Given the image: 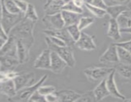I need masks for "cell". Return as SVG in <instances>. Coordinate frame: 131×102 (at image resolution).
I'll return each mask as SVG.
<instances>
[{
    "instance_id": "obj_1",
    "label": "cell",
    "mask_w": 131,
    "mask_h": 102,
    "mask_svg": "<svg viewBox=\"0 0 131 102\" xmlns=\"http://www.w3.org/2000/svg\"><path fill=\"white\" fill-rule=\"evenodd\" d=\"M35 24L36 22L32 21L24 17L23 20L12 29L9 35L12 36L17 40L20 39L34 43L33 31Z\"/></svg>"
},
{
    "instance_id": "obj_2",
    "label": "cell",
    "mask_w": 131,
    "mask_h": 102,
    "mask_svg": "<svg viewBox=\"0 0 131 102\" xmlns=\"http://www.w3.org/2000/svg\"><path fill=\"white\" fill-rule=\"evenodd\" d=\"M45 40L48 48H49L51 51L56 52L67 62L68 66L74 68L75 66L76 61L74 57L72 47L69 45L59 47L53 44L47 36L45 37Z\"/></svg>"
},
{
    "instance_id": "obj_3",
    "label": "cell",
    "mask_w": 131,
    "mask_h": 102,
    "mask_svg": "<svg viewBox=\"0 0 131 102\" xmlns=\"http://www.w3.org/2000/svg\"><path fill=\"white\" fill-rule=\"evenodd\" d=\"M1 27L9 34L12 29L24 18V14H14L9 12L1 3Z\"/></svg>"
},
{
    "instance_id": "obj_4",
    "label": "cell",
    "mask_w": 131,
    "mask_h": 102,
    "mask_svg": "<svg viewBox=\"0 0 131 102\" xmlns=\"http://www.w3.org/2000/svg\"><path fill=\"white\" fill-rule=\"evenodd\" d=\"M114 70V67H90L83 70V73L90 80L95 81L106 79Z\"/></svg>"
},
{
    "instance_id": "obj_5",
    "label": "cell",
    "mask_w": 131,
    "mask_h": 102,
    "mask_svg": "<svg viewBox=\"0 0 131 102\" xmlns=\"http://www.w3.org/2000/svg\"><path fill=\"white\" fill-rule=\"evenodd\" d=\"M33 42L23 40H17V54L20 64H24L29 59V51Z\"/></svg>"
},
{
    "instance_id": "obj_6",
    "label": "cell",
    "mask_w": 131,
    "mask_h": 102,
    "mask_svg": "<svg viewBox=\"0 0 131 102\" xmlns=\"http://www.w3.org/2000/svg\"><path fill=\"white\" fill-rule=\"evenodd\" d=\"M42 20L47 29H61L65 28L61 13L50 15H45Z\"/></svg>"
},
{
    "instance_id": "obj_7",
    "label": "cell",
    "mask_w": 131,
    "mask_h": 102,
    "mask_svg": "<svg viewBox=\"0 0 131 102\" xmlns=\"http://www.w3.org/2000/svg\"><path fill=\"white\" fill-rule=\"evenodd\" d=\"M47 78H48V75H44L35 84H32V85L19 91L17 93V95L15 97H18L20 100L28 101L29 98L32 96V94L35 93L37 91H38L40 87L43 85V84L47 80Z\"/></svg>"
},
{
    "instance_id": "obj_8",
    "label": "cell",
    "mask_w": 131,
    "mask_h": 102,
    "mask_svg": "<svg viewBox=\"0 0 131 102\" xmlns=\"http://www.w3.org/2000/svg\"><path fill=\"white\" fill-rule=\"evenodd\" d=\"M99 61L104 64H117L119 62L117 46L115 43H110L107 49L99 57Z\"/></svg>"
},
{
    "instance_id": "obj_9",
    "label": "cell",
    "mask_w": 131,
    "mask_h": 102,
    "mask_svg": "<svg viewBox=\"0 0 131 102\" xmlns=\"http://www.w3.org/2000/svg\"><path fill=\"white\" fill-rule=\"evenodd\" d=\"M51 50L49 48H46L38 56L34 62L35 68L40 70H51Z\"/></svg>"
},
{
    "instance_id": "obj_10",
    "label": "cell",
    "mask_w": 131,
    "mask_h": 102,
    "mask_svg": "<svg viewBox=\"0 0 131 102\" xmlns=\"http://www.w3.org/2000/svg\"><path fill=\"white\" fill-rule=\"evenodd\" d=\"M43 33L46 36H56L63 40L67 45L72 47L75 45V42L69 34L66 28L61 29H43Z\"/></svg>"
},
{
    "instance_id": "obj_11",
    "label": "cell",
    "mask_w": 131,
    "mask_h": 102,
    "mask_svg": "<svg viewBox=\"0 0 131 102\" xmlns=\"http://www.w3.org/2000/svg\"><path fill=\"white\" fill-rule=\"evenodd\" d=\"M35 80V73L33 72L20 73L15 79H14L15 87L19 92L26 87L32 85Z\"/></svg>"
},
{
    "instance_id": "obj_12",
    "label": "cell",
    "mask_w": 131,
    "mask_h": 102,
    "mask_svg": "<svg viewBox=\"0 0 131 102\" xmlns=\"http://www.w3.org/2000/svg\"><path fill=\"white\" fill-rule=\"evenodd\" d=\"M75 45L81 50L91 51L97 48V46L92 36L84 32H82L79 39L75 43Z\"/></svg>"
},
{
    "instance_id": "obj_13",
    "label": "cell",
    "mask_w": 131,
    "mask_h": 102,
    "mask_svg": "<svg viewBox=\"0 0 131 102\" xmlns=\"http://www.w3.org/2000/svg\"><path fill=\"white\" fill-rule=\"evenodd\" d=\"M115 74H116V71L115 69V70L113 71L106 77V85H107V89L111 96L124 101L126 99V97L124 94H122L118 89L116 82H115Z\"/></svg>"
},
{
    "instance_id": "obj_14",
    "label": "cell",
    "mask_w": 131,
    "mask_h": 102,
    "mask_svg": "<svg viewBox=\"0 0 131 102\" xmlns=\"http://www.w3.org/2000/svg\"><path fill=\"white\" fill-rule=\"evenodd\" d=\"M67 66V62L56 52L51 51V71L56 74L61 73Z\"/></svg>"
},
{
    "instance_id": "obj_15",
    "label": "cell",
    "mask_w": 131,
    "mask_h": 102,
    "mask_svg": "<svg viewBox=\"0 0 131 102\" xmlns=\"http://www.w3.org/2000/svg\"><path fill=\"white\" fill-rule=\"evenodd\" d=\"M1 56L8 55L17 57V39L11 35H9L7 42L1 47Z\"/></svg>"
},
{
    "instance_id": "obj_16",
    "label": "cell",
    "mask_w": 131,
    "mask_h": 102,
    "mask_svg": "<svg viewBox=\"0 0 131 102\" xmlns=\"http://www.w3.org/2000/svg\"><path fill=\"white\" fill-rule=\"evenodd\" d=\"M0 91L1 94L6 96L10 98H14L17 95L18 93L14 80L11 79L1 82Z\"/></svg>"
},
{
    "instance_id": "obj_17",
    "label": "cell",
    "mask_w": 131,
    "mask_h": 102,
    "mask_svg": "<svg viewBox=\"0 0 131 102\" xmlns=\"http://www.w3.org/2000/svg\"><path fill=\"white\" fill-rule=\"evenodd\" d=\"M107 34V36L116 42H118V41L122 38V33L120 31V26L116 19L110 17Z\"/></svg>"
},
{
    "instance_id": "obj_18",
    "label": "cell",
    "mask_w": 131,
    "mask_h": 102,
    "mask_svg": "<svg viewBox=\"0 0 131 102\" xmlns=\"http://www.w3.org/2000/svg\"><path fill=\"white\" fill-rule=\"evenodd\" d=\"M19 65L20 62L17 57L8 55L1 56V71L14 70Z\"/></svg>"
},
{
    "instance_id": "obj_19",
    "label": "cell",
    "mask_w": 131,
    "mask_h": 102,
    "mask_svg": "<svg viewBox=\"0 0 131 102\" xmlns=\"http://www.w3.org/2000/svg\"><path fill=\"white\" fill-rule=\"evenodd\" d=\"M64 5L65 3L62 0H52L46 2L43 7L45 15H50L61 13Z\"/></svg>"
},
{
    "instance_id": "obj_20",
    "label": "cell",
    "mask_w": 131,
    "mask_h": 102,
    "mask_svg": "<svg viewBox=\"0 0 131 102\" xmlns=\"http://www.w3.org/2000/svg\"><path fill=\"white\" fill-rule=\"evenodd\" d=\"M106 12L111 18L117 19L120 15L128 11H130L131 9L129 4L127 5H108L106 8Z\"/></svg>"
},
{
    "instance_id": "obj_21",
    "label": "cell",
    "mask_w": 131,
    "mask_h": 102,
    "mask_svg": "<svg viewBox=\"0 0 131 102\" xmlns=\"http://www.w3.org/2000/svg\"><path fill=\"white\" fill-rule=\"evenodd\" d=\"M93 91L97 101L102 100L108 96H110V92L106 85V78L101 80L99 84L95 87Z\"/></svg>"
},
{
    "instance_id": "obj_22",
    "label": "cell",
    "mask_w": 131,
    "mask_h": 102,
    "mask_svg": "<svg viewBox=\"0 0 131 102\" xmlns=\"http://www.w3.org/2000/svg\"><path fill=\"white\" fill-rule=\"evenodd\" d=\"M56 93L58 96L60 101H77L81 96V94L69 89L59 91L56 92Z\"/></svg>"
},
{
    "instance_id": "obj_23",
    "label": "cell",
    "mask_w": 131,
    "mask_h": 102,
    "mask_svg": "<svg viewBox=\"0 0 131 102\" xmlns=\"http://www.w3.org/2000/svg\"><path fill=\"white\" fill-rule=\"evenodd\" d=\"M114 68L116 73H118V74L122 79L128 82L131 83V64L125 65V64L118 62L115 64Z\"/></svg>"
},
{
    "instance_id": "obj_24",
    "label": "cell",
    "mask_w": 131,
    "mask_h": 102,
    "mask_svg": "<svg viewBox=\"0 0 131 102\" xmlns=\"http://www.w3.org/2000/svg\"><path fill=\"white\" fill-rule=\"evenodd\" d=\"M61 13L64 22H65V28L69 26L73 25V24H78L80 18L83 16L82 14L65 11V10H62Z\"/></svg>"
},
{
    "instance_id": "obj_25",
    "label": "cell",
    "mask_w": 131,
    "mask_h": 102,
    "mask_svg": "<svg viewBox=\"0 0 131 102\" xmlns=\"http://www.w3.org/2000/svg\"><path fill=\"white\" fill-rule=\"evenodd\" d=\"M117 50L119 62L125 65L131 64V53L130 52L120 46H117Z\"/></svg>"
},
{
    "instance_id": "obj_26",
    "label": "cell",
    "mask_w": 131,
    "mask_h": 102,
    "mask_svg": "<svg viewBox=\"0 0 131 102\" xmlns=\"http://www.w3.org/2000/svg\"><path fill=\"white\" fill-rule=\"evenodd\" d=\"M1 3L5 6V8L9 11L14 14H23L15 4L14 0H1Z\"/></svg>"
},
{
    "instance_id": "obj_27",
    "label": "cell",
    "mask_w": 131,
    "mask_h": 102,
    "mask_svg": "<svg viewBox=\"0 0 131 102\" xmlns=\"http://www.w3.org/2000/svg\"><path fill=\"white\" fill-rule=\"evenodd\" d=\"M84 6L90 12L92 13L93 15H95L97 18H102L105 15H107L106 10L104 9L101 8L97 7L94 5H91V4H85Z\"/></svg>"
},
{
    "instance_id": "obj_28",
    "label": "cell",
    "mask_w": 131,
    "mask_h": 102,
    "mask_svg": "<svg viewBox=\"0 0 131 102\" xmlns=\"http://www.w3.org/2000/svg\"><path fill=\"white\" fill-rule=\"evenodd\" d=\"M24 17L26 19L37 22V20H38V16L33 4L29 3L28 8H27L26 12L24 14Z\"/></svg>"
},
{
    "instance_id": "obj_29",
    "label": "cell",
    "mask_w": 131,
    "mask_h": 102,
    "mask_svg": "<svg viewBox=\"0 0 131 102\" xmlns=\"http://www.w3.org/2000/svg\"><path fill=\"white\" fill-rule=\"evenodd\" d=\"M66 28L67 29L68 32H69V34L70 35V36L72 37L73 40L75 43L79 39L82 33V31L80 30V29L78 27V24L69 26L66 27Z\"/></svg>"
},
{
    "instance_id": "obj_30",
    "label": "cell",
    "mask_w": 131,
    "mask_h": 102,
    "mask_svg": "<svg viewBox=\"0 0 131 102\" xmlns=\"http://www.w3.org/2000/svg\"><path fill=\"white\" fill-rule=\"evenodd\" d=\"M117 21L120 29H125L131 27V17L123 14L117 18Z\"/></svg>"
},
{
    "instance_id": "obj_31",
    "label": "cell",
    "mask_w": 131,
    "mask_h": 102,
    "mask_svg": "<svg viewBox=\"0 0 131 102\" xmlns=\"http://www.w3.org/2000/svg\"><path fill=\"white\" fill-rule=\"evenodd\" d=\"M95 22V19L91 17L82 16L78 23V25L81 31L84 30L86 28L89 27L90 26L93 24Z\"/></svg>"
},
{
    "instance_id": "obj_32",
    "label": "cell",
    "mask_w": 131,
    "mask_h": 102,
    "mask_svg": "<svg viewBox=\"0 0 131 102\" xmlns=\"http://www.w3.org/2000/svg\"><path fill=\"white\" fill-rule=\"evenodd\" d=\"M62 10L71 11V12L77 13V14H83V11H84L83 8L78 7V6H76V5L73 3L72 1L65 4L63 7Z\"/></svg>"
},
{
    "instance_id": "obj_33",
    "label": "cell",
    "mask_w": 131,
    "mask_h": 102,
    "mask_svg": "<svg viewBox=\"0 0 131 102\" xmlns=\"http://www.w3.org/2000/svg\"><path fill=\"white\" fill-rule=\"evenodd\" d=\"M77 101H97L93 91H89L81 94Z\"/></svg>"
},
{
    "instance_id": "obj_34",
    "label": "cell",
    "mask_w": 131,
    "mask_h": 102,
    "mask_svg": "<svg viewBox=\"0 0 131 102\" xmlns=\"http://www.w3.org/2000/svg\"><path fill=\"white\" fill-rule=\"evenodd\" d=\"M38 91L42 95L46 96L56 92V87L53 85H42L39 87Z\"/></svg>"
},
{
    "instance_id": "obj_35",
    "label": "cell",
    "mask_w": 131,
    "mask_h": 102,
    "mask_svg": "<svg viewBox=\"0 0 131 102\" xmlns=\"http://www.w3.org/2000/svg\"><path fill=\"white\" fill-rule=\"evenodd\" d=\"M28 101H36V102H42L46 101V98L44 96L42 95L38 91L33 93L31 96L29 98Z\"/></svg>"
},
{
    "instance_id": "obj_36",
    "label": "cell",
    "mask_w": 131,
    "mask_h": 102,
    "mask_svg": "<svg viewBox=\"0 0 131 102\" xmlns=\"http://www.w3.org/2000/svg\"><path fill=\"white\" fill-rule=\"evenodd\" d=\"M14 1H15V4L17 5V7L19 8V10L23 14H24L26 12V11L27 8H28L29 3L24 1V0H14Z\"/></svg>"
},
{
    "instance_id": "obj_37",
    "label": "cell",
    "mask_w": 131,
    "mask_h": 102,
    "mask_svg": "<svg viewBox=\"0 0 131 102\" xmlns=\"http://www.w3.org/2000/svg\"><path fill=\"white\" fill-rule=\"evenodd\" d=\"M47 38L49 39V40L52 42L53 44L59 46V47H64V46H67V43L64 42L63 40L60 39V38H58L56 36H47Z\"/></svg>"
},
{
    "instance_id": "obj_38",
    "label": "cell",
    "mask_w": 131,
    "mask_h": 102,
    "mask_svg": "<svg viewBox=\"0 0 131 102\" xmlns=\"http://www.w3.org/2000/svg\"><path fill=\"white\" fill-rule=\"evenodd\" d=\"M1 35H0V43H1V47L7 42L9 38V34L4 30V29L1 27Z\"/></svg>"
},
{
    "instance_id": "obj_39",
    "label": "cell",
    "mask_w": 131,
    "mask_h": 102,
    "mask_svg": "<svg viewBox=\"0 0 131 102\" xmlns=\"http://www.w3.org/2000/svg\"><path fill=\"white\" fill-rule=\"evenodd\" d=\"M115 44L117 46L123 47L127 50L129 52L131 53V40L129 41H125V42H118L115 43Z\"/></svg>"
},
{
    "instance_id": "obj_40",
    "label": "cell",
    "mask_w": 131,
    "mask_h": 102,
    "mask_svg": "<svg viewBox=\"0 0 131 102\" xmlns=\"http://www.w3.org/2000/svg\"><path fill=\"white\" fill-rule=\"evenodd\" d=\"M45 98H46V101L47 102L60 101L59 97L57 95V94L56 93V92L46 96H45Z\"/></svg>"
},
{
    "instance_id": "obj_41",
    "label": "cell",
    "mask_w": 131,
    "mask_h": 102,
    "mask_svg": "<svg viewBox=\"0 0 131 102\" xmlns=\"http://www.w3.org/2000/svg\"><path fill=\"white\" fill-rule=\"evenodd\" d=\"M92 5L104 9V10H106L107 6H108L104 0H93Z\"/></svg>"
},
{
    "instance_id": "obj_42",
    "label": "cell",
    "mask_w": 131,
    "mask_h": 102,
    "mask_svg": "<svg viewBox=\"0 0 131 102\" xmlns=\"http://www.w3.org/2000/svg\"><path fill=\"white\" fill-rule=\"evenodd\" d=\"M110 1L113 3V5H127L131 0H110Z\"/></svg>"
},
{
    "instance_id": "obj_43",
    "label": "cell",
    "mask_w": 131,
    "mask_h": 102,
    "mask_svg": "<svg viewBox=\"0 0 131 102\" xmlns=\"http://www.w3.org/2000/svg\"><path fill=\"white\" fill-rule=\"evenodd\" d=\"M72 1L78 7L83 8V6H84V5H85L84 0H72Z\"/></svg>"
},
{
    "instance_id": "obj_44",
    "label": "cell",
    "mask_w": 131,
    "mask_h": 102,
    "mask_svg": "<svg viewBox=\"0 0 131 102\" xmlns=\"http://www.w3.org/2000/svg\"><path fill=\"white\" fill-rule=\"evenodd\" d=\"M120 31L122 33H127V34H131V27L125 29H120Z\"/></svg>"
},
{
    "instance_id": "obj_45",
    "label": "cell",
    "mask_w": 131,
    "mask_h": 102,
    "mask_svg": "<svg viewBox=\"0 0 131 102\" xmlns=\"http://www.w3.org/2000/svg\"><path fill=\"white\" fill-rule=\"evenodd\" d=\"M85 4H91L92 5L93 0H84Z\"/></svg>"
},
{
    "instance_id": "obj_46",
    "label": "cell",
    "mask_w": 131,
    "mask_h": 102,
    "mask_svg": "<svg viewBox=\"0 0 131 102\" xmlns=\"http://www.w3.org/2000/svg\"><path fill=\"white\" fill-rule=\"evenodd\" d=\"M124 14H125V15H129V16L131 17V10H130V11H127V12L124 13Z\"/></svg>"
},
{
    "instance_id": "obj_47",
    "label": "cell",
    "mask_w": 131,
    "mask_h": 102,
    "mask_svg": "<svg viewBox=\"0 0 131 102\" xmlns=\"http://www.w3.org/2000/svg\"><path fill=\"white\" fill-rule=\"evenodd\" d=\"M62 1L65 3V4H66V3H67L70 2V1H72V0H62Z\"/></svg>"
},
{
    "instance_id": "obj_48",
    "label": "cell",
    "mask_w": 131,
    "mask_h": 102,
    "mask_svg": "<svg viewBox=\"0 0 131 102\" xmlns=\"http://www.w3.org/2000/svg\"><path fill=\"white\" fill-rule=\"evenodd\" d=\"M124 101H131V98H128V99L126 98Z\"/></svg>"
},
{
    "instance_id": "obj_49",
    "label": "cell",
    "mask_w": 131,
    "mask_h": 102,
    "mask_svg": "<svg viewBox=\"0 0 131 102\" xmlns=\"http://www.w3.org/2000/svg\"><path fill=\"white\" fill-rule=\"evenodd\" d=\"M52 1V0H46V2H49V1Z\"/></svg>"
}]
</instances>
